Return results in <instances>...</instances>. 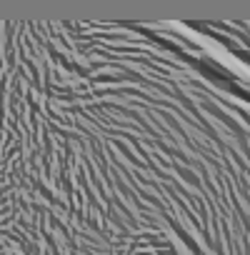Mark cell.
<instances>
[{"mask_svg": "<svg viewBox=\"0 0 250 255\" xmlns=\"http://www.w3.org/2000/svg\"><path fill=\"white\" fill-rule=\"evenodd\" d=\"M188 28L203 33L208 40H215L223 50L233 53L245 63L250 70V18H218V20H200V23H188Z\"/></svg>", "mask_w": 250, "mask_h": 255, "instance_id": "1", "label": "cell"}]
</instances>
